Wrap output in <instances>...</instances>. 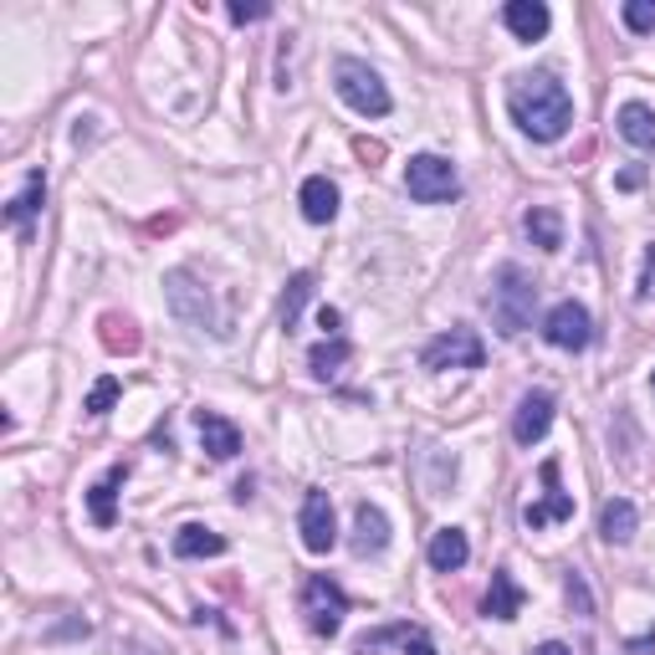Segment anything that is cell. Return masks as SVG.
<instances>
[{
  "label": "cell",
  "mask_w": 655,
  "mask_h": 655,
  "mask_svg": "<svg viewBox=\"0 0 655 655\" xmlns=\"http://www.w3.org/2000/svg\"><path fill=\"white\" fill-rule=\"evenodd\" d=\"M507 113L533 144H558L574 129V98L553 73H522L507 88Z\"/></svg>",
  "instance_id": "cell-1"
},
{
  "label": "cell",
  "mask_w": 655,
  "mask_h": 655,
  "mask_svg": "<svg viewBox=\"0 0 655 655\" xmlns=\"http://www.w3.org/2000/svg\"><path fill=\"white\" fill-rule=\"evenodd\" d=\"M425 369H481V338L471 328H451L425 343Z\"/></svg>",
  "instance_id": "cell-7"
},
{
  "label": "cell",
  "mask_w": 655,
  "mask_h": 655,
  "mask_svg": "<svg viewBox=\"0 0 655 655\" xmlns=\"http://www.w3.org/2000/svg\"><path fill=\"white\" fill-rule=\"evenodd\" d=\"M655 292V246L645 252V277H641V298H651Z\"/></svg>",
  "instance_id": "cell-31"
},
{
  "label": "cell",
  "mask_w": 655,
  "mask_h": 655,
  "mask_svg": "<svg viewBox=\"0 0 655 655\" xmlns=\"http://www.w3.org/2000/svg\"><path fill=\"white\" fill-rule=\"evenodd\" d=\"M620 134H625L635 149H651L655 144V113L645 103H625L620 108Z\"/></svg>",
  "instance_id": "cell-23"
},
{
  "label": "cell",
  "mask_w": 655,
  "mask_h": 655,
  "mask_svg": "<svg viewBox=\"0 0 655 655\" xmlns=\"http://www.w3.org/2000/svg\"><path fill=\"white\" fill-rule=\"evenodd\" d=\"M481 610H487L491 620H518L522 589H518V579H512L507 568H497V574H491V589H487V604H481Z\"/></svg>",
  "instance_id": "cell-21"
},
{
  "label": "cell",
  "mask_w": 655,
  "mask_h": 655,
  "mask_svg": "<svg viewBox=\"0 0 655 655\" xmlns=\"http://www.w3.org/2000/svg\"><path fill=\"white\" fill-rule=\"evenodd\" d=\"M568 604H574V610L579 614H595V599H589V584H584V574H568Z\"/></svg>",
  "instance_id": "cell-29"
},
{
  "label": "cell",
  "mask_w": 655,
  "mask_h": 655,
  "mask_svg": "<svg viewBox=\"0 0 655 655\" xmlns=\"http://www.w3.org/2000/svg\"><path fill=\"white\" fill-rule=\"evenodd\" d=\"M651 385H655V374H651Z\"/></svg>",
  "instance_id": "cell-34"
},
{
  "label": "cell",
  "mask_w": 655,
  "mask_h": 655,
  "mask_svg": "<svg viewBox=\"0 0 655 655\" xmlns=\"http://www.w3.org/2000/svg\"><path fill=\"white\" fill-rule=\"evenodd\" d=\"M404 190H410V200H420V206H441V200H451V195L462 190V175H456V164L441 159V154H415V159L404 164Z\"/></svg>",
  "instance_id": "cell-5"
},
{
  "label": "cell",
  "mask_w": 655,
  "mask_h": 655,
  "mask_svg": "<svg viewBox=\"0 0 655 655\" xmlns=\"http://www.w3.org/2000/svg\"><path fill=\"white\" fill-rule=\"evenodd\" d=\"M625 26L641 31V36H645V31H655V0H630V5H625Z\"/></svg>",
  "instance_id": "cell-28"
},
{
  "label": "cell",
  "mask_w": 655,
  "mask_h": 655,
  "mask_svg": "<svg viewBox=\"0 0 655 655\" xmlns=\"http://www.w3.org/2000/svg\"><path fill=\"white\" fill-rule=\"evenodd\" d=\"M298 206L302 215L313 225H328L333 215H338V185L328 175H313V179H302V190H298Z\"/></svg>",
  "instance_id": "cell-15"
},
{
  "label": "cell",
  "mask_w": 655,
  "mask_h": 655,
  "mask_svg": "<svg viewBox=\"0 0 655 655\" xmlns=\"http://www.w3.org/2000/svg\"><path fill=\"white\" fill-rule=\"evenodd\" d=\"M113 400H119V379L108 374V379H98V385H92V395H88V415H108V410H113Z\"/></svg>",
  "instance_id": "cell-27"
},
{
  "label": "cell",
  "mask_w": 655,
  "mask_h": 655,
  "mask_svg": "<svg viewBox=\"0 0 655 655\" xmlns=\"http://www.w3.org/2000/svg\"><path fill=\"white\" fill-rule=\"evenodd\" d=\"M195 431H200V446H206L215 462H231L241 451V431L225 415H215V410H195Z\"/></svg>",
  "instance_id": "cell-13"
},
{
  "label": "cell",
  "mask_w": 655,
  "mask_h": 655,
  "mask_svg": "<svg viewBox=\"0 0 655 655\" xmlns=\"http://www.w3.org/2000/svg\"><path fill=\"white\" fill-rule=\"evenodd\" d=\"M302 614H308V630L328 641V635H338V630H343L348 595H343L328 574H318V579H308V589H302Z\"/></svg>",
  "instance_id": "cell-6"
},
{
  "label": "cell",
  "mask_w": 655,
  "mask_h": 655,
  "mask_svg": "<svg viewBox=\"0 0 655 655\" xmlns=\"http://www.w3.org/2000/svg\"><path fill=\"white\" fill-rule=\"evenodd\" d=\"M164 292H169V308H175V318H185L190 328H210L215 338H225V333H231V323H225V313L215 308V298H210L206 287H195L190 271H169V277H164Z\"/></svg>",
  "instance_id": "cell-4"
},
{
  "label": "cell",
  "mask_w": 655,
  "mask_h": 655,
  "mask_svg": "<svg viewBox=\"0 0 655 655\" xmlns=\"http://www.w3.org/2000/svg\"><path fill=\"white\" fill-rule=\"evenodd\" d=\"M333 88H338V98L348 108H354L358 119H385L389 108V88H385V77L374 73L369 62H354V57H343L338 67H333Z\"/></svg>",
  "instance_id": "cell-3"
},
{
  "label": "cell",
  "mask_w": 655,
  "mask_h": 655,
  "mask_svg": "<svg viewBox=\"0 0 655 655\" xmlns=\"http://www.w3.org/2000/svg\"><path fill=\"white\" fill-rule=\"evenodd\" d=\"M502 26L518 36V42H543L553 26V15L543 0H507L502 5Z\"/></svg>",
  "instance_id": "cell-12"
},
{
  "label": "cell",
  "mask_w": 655,
  "mask_h": 655,
  "mask_svg": "<svg viewBox=\"0 0 655 655\" xmlns=\"http://www.w3.org/2000/svg\"><path fill=\"white\" fill-rule=\"evenodd\" d=\"M548 431H553V395H548V389L522 395L518 415H512V441H518V446H537Z\"/></svg>",
  "instance_id": "cell-11"
},
{
  "label": "cell",
  "mask_w": 655,
  "mask_h": 655,
  "mask_svg": "<svg viewBox=\"0 0 655 655\" xmlns=\"http://www.w3.org/2000/svg\"><path fill=\"white\" fill-rule=\"evenodd\" d=\"M543 497H537V502H528L522 507V522H528V528H548V522H568L574 518V497H568V491H558V466L553 462H543Z\"/></svg>",
  "instance_id": "cell-10"
},
{
  "label": "cell",
  "mask_w": 655,
  "mask_h": 655,
  "mask_svg": "<svg viewBox=\"0 0 655 655\" xmlns=\"http://www.w3.org/2000/svg\"><path fill=\"white\" fill-rule=\"evenodd\" d=\"M522 231H528V241L543 246V252H558V246H564V221H558V210L553 206L528 210V215H522Z\"/></svg>",
  "instance_id": "cell-20"
},
{
  "label": "cell",
  "mask_w": 655,
  "mask_h": 655,
  "mask_svg": "<svg viewBox=\"0 0 655 655\" xmlns=\"http://www.w3.org/2000/svg\"><path fill=\"white\" fill-rule=\"evenodd\" d=\"M533 655H574V651H568V645L564 641H543V645H537V651Z\"/></svg>",
  "instance_id": "cell-33"
},
{
  "label": "cell",
  "mask_w": 655,
  "mask_h": 655,
  "mask_svg": "<svg viewBox=\"0 0 655 655\" xmlns=\"http://www.w3.org/2000/svg\"><path fill=\"white\" fill-rule=\"evenodd\" d=\"M308 298H313V277H308V271H298V277L287 282V292H282V328H287V333L298 328V318H302V308H308Z\"/></svg>",
  "instance_id": "cell-25"
},
{
  "label": "cell",
  "mask_w": 655,
  "mask_h": 655,
  "mask_svg": "<svg viewBox=\"0 0 655 655\" xmlns=\"http://www.w3.org/2000/svg\"><path fill=\"white\" fill-rule=\"evenodd\" d=\"M543 338L553 343V348H568V354H579V348H589V338H595V323H589V308L584 302H558L548 318H543Z\"/></svg>",
  "instance_id": "cell-8"
},
{
  "label": "cell",
  "mask_w": 655,
  "mask_h": 655,
  "mask_svg": "<svg viewBox=\"0 0 655 655\" xmlns=\"http://www.w3.org/2000/svg\"><path fill=\"white\" fill-rule=\"evenodd\" d=\"M42 200H46V179L42 175H31L26 179V190L11 200V210H5V221L21 231V236H31V221H36V210H42Z\"/></svg>",
  "instance_id": "cell-22"
},
{
  "label": "cell",
  "mask_w": 655,
  "mask_h": 655,
  "mask_svg": "<svg viewBox=\"0 0 655 655\" xmlns=\"http://www.w3.org/2000/svg\"><path fill=\"white\" fill-rule=\"evenodd\" d=\"M395 641H400V651H404V655H435L431 635H425L420 625H395Z\"/></svg>",
  "instance_id": "cell-26"
},
{
  "label": "cell",
  "mask_w": 655,
  "mask_h": 655,
  "mask_svg": "<svg viewBox=\"0 0 655 655\" xmlns=\"http://www.w3.org/2000/svg\"><path fill=\"white\" fill-rule=\"evenodd\" d=\"M348 354H354V348H348L343 338L318 343L313 354H308V369H313V379H333V374H338L343 364H348Z\"/></svg>",
  "instance_id": "cell-24"
},
{
  "label": "cell",
  "mask_w": 655,
  "mask_h": 655,
  "mask_svg": "<svg viewBox=\"0 0 655 655\" xmlns=\"http://www.w3.org/2000/svg\"><path fill=\"white\" fill-rule=\"evenodd\" d=\"M635 528H641V512H635V502H625V497H610V502H604V512H599V537H604V543H630V537H635Z\"/></svg>",
  "instance_id": "cell-17"
},
{
  "label": "cell",
  "mask_w": 655,
  "mask_h": 655,
  "mask_svg": "<svg viewBox=\"0 0 655 655\" xmlns=\"http://www.w3.org/2000/svg\"><path fill=\"white\" fill-rule=\"evenodd\" d=\"M318 328H323V333H333V338H338V308H318Z\"/></svg>",
  "instance_id": "cell-32"
},
{
  "label": "cell",
  "mask_w": 655,
  "mask_h": 655,
  "mask_svg": "<svg viewBox=\"0 0 655 655\" xmlns=\"http://www.w3.org/2000/svg\"><path fill=\"white\" fill-rule=\"evenodd\" d=\"M385 548H389V518L374 502H358L354 507V553L369 558V553H385Z\"/></svg>",
  "instance_id": "cell-14"
},
{
  "label": "cell",
  "mask_w": 655,
  "mask_h": 655,
  "mask_svg": "<svg viewBox=\"0 0 655 655\" xmlns=\"http://www.w3.org/2000/svg\"><path fill=\"white\" fill-rule=\"evenodd\" d=\"M123 477H129V471L113 466V471H108V477L88 491V518L98 522V528H113V522H119V487H123Z\"/></svg>",
  "instance_id": "cell-18"
},
{
  "label": "cell",
  "mask_w": 655,
  "mask_h": 655,
  "mask_svg": "<svg viewBox=\"0 0 655 655\" xmlns=\"http://www.w3.org/2000/svg\"><path fill=\"white\" fill-rule=\"evenodd\" d=\"M533 302H537V287L522 267H502L497 282H491V323L502 328L507 338H518L522 328L533 323Z\"/></svg>",
  "instance_id": "cell-2"
},
{
  "label": "cell",
  "mask_w": 655,
  "mask_h": 655,
  "mask_svg": "<svg viewBox=\"0 0 655 655\" xmlns=\"http://www.w3.org/2000/svg\"><path fill=\"white\" fill-rule=\"evenodd\" d=\"M262 15H267V5H231V21H241V26H246V21H262Z\"/></svg>",
  "instance_id": "cell-30"
},
{
  "label": "cell",
  "mask_w": 655,
  "mask_h": 655,
  "mask_svg": "<svg viewBox=\"0 0 655 655\" xmlns=\"http://www.w3.org/2000/svg\"><path fill=\"white\" fill-rule=\"evenodd\" d=\"M425 558H431L435 574H456V568H466V558H471V543H466L462 528H441V533L431 537Z\"/></svg>",
  "instance_id": "cell-16"
},
{
  "label": "cell",
  "mask_w": 655,
  "mask_h": 655,
  "mask_svg": "<svg viewBox=\"0 0 655 655\" xmlns=\"http://www.w3.org/2000/svg\"><path fill=\"white\" fill-rule=\"evenodd\" d=\"M221 553H225V537L215 533V528L190 522V528L175 533V558H221Z\"/></svg>",
  "instance_id": "cell-19"
},
{
  "label": "cell",
  "mask_w": 655,
  "mask_h": 655,
  "mask_svg": "<svg viewBox=\"0 0 655 655\" xmlns=\"http://www.w3.org/2000/svg\"><path fill=\"white\" fill-rule=\"evenodd\" d=\"M302 548L308 553H333L338 548V522H333V502H328V491H308L302 497Z\"/></svg>",
  "instance_id": "cell-9"
}]
</instances>
